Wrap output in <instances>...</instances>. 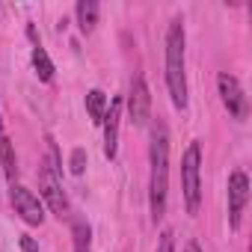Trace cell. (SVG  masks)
Listing matches in <instances>:
<instances>
[{"mask_svg":"<svg viewBox=\"0 0 252 252\" xmlns=\"http://www.w3.org/2000/svg\"><path fill=\"white\" fill-rule=\"evenodd\" d=\"M199 166H202V149L199 143H190V149L184 152L181 160V181H184V199H187V211L196 214L199 202H202V187H199Z\"/></svg>","mask_w":252,"mask_h":252,"instance_id":"cell-3","label":"cell"},{"mask_svg":"<svg viewBox=\"0 0 252 252\" xmlns=\"http://www.w3.org/2000/svg\"><path fill=\"white\" fill-rule=\"evenodd\" d=\"M246 199H249V181L243 172H231L228 178V222L231 228L240 225V214L246 208Z\"/></svg>","mask_w":252,"mask_h":252,"instance_id":"cell-8","label":"cell"},{"mask_svg":"<svg viewBox=\"0 0 252 252\" xmlns=\"http://www.w3.org/2000/svg\"><path fill=\"white\" fill-rule=\"evenodd\" d=\"M33 65H36V74H39V80H51L54 77V65H51V60H48V54H45V48L39 45V48H33Z\"/></svg>","mask_w":252,"mask_h":252,"instance_id":"cell-13","label":"cell"},{"mask_svg":"<svg viewBox=\"0 0 252 252\" xmlns=\"http://www.w3.org/2000/svg\"><path fill=\"white\" fill-rule=\"evenodd\" d=\"M89 243H92V231L83 220L74 222V252H89Z\"/></svg>","mask_w":252,"mask_h":252,"instance_id":"cell-14","label":"cell"},{"mask_svg":"<svg viewBox=\"0 0 252 252\" xmlns=\"http://www.w3.org/2000/svg\"><path fill=\"white\" fill-rule=\"evenodd\" d=\"M184 252H202V249H199V243H190V246H187Z\"/></svg>","mask_w":252,"mask_h":252,"instance_id":"cell-18","label":"cell"},{"mask_svg":"<svg viewBox=\"0 0 252 252\" xmlns=\"http://www.w3.org/2000/svg\"><path fill=\"white\" fill-rule=\"evenodd\" d=\"M166 86L178 110L187 107V74H184V24L175 18L166 33Z\"/></svg>","mask_w":252,"mask_h":252,"instance_id":"cell-2","label":"cell"},{"mask_svg":"<svg viewBox=\"0 0 252 252\" xmlns=\"http://www.w3.org/2000/svg\"><path fill=\"white\" fill-rule=\"evenodd\" d=\"M83 169H86V152L83 149H74L71 152V172L74 175H83Z\"/></svg>","mask_w":252,"mask_h":252,"instance_id":"cell-15","label":"cell"},{"mask_svg":"<svg viewBox=\"0 0 252 252\" xmlns=\"http://www.w3.org/2000/svg\"><path fill=\"white\" fill-rule=\"evenodd\" d=\"M152 220L160 222L166 214V193H169V131L158 122L152 134Z\"/></svg>","mask_w":252,"mask_h":252,"instance_id":"cell-1","label":"cell"},{"mask_svg":"<svg viewBox=\"0 0 252 252\" xmlns=\"http://www.w3.org/2000/svg\"><path fill=\"white\" fill-rule=\"evenodd\" d=\"M220 95H222L225 110H228L234 119H246V113H249L246 95H243V89H240L237 77H231L228 71H222V74H220Z\"/></svg>","mask_w":252,"mask_h":252,"instance_id":"cell-6","label":"cell"},{"mask_svg":"<svg viewBox=\"0 0 252 252\" xmlns=\"http://www.w3.org/2000/svg\"><path fill=\"white\" fill-rule=\"evenodd\" d=\"M86 110H89L92 122H95V125H101V122H104V113H107V95H104L101 89L86 92Z\"/></svg>","mask_w":252,"mask_h":252,"instance_id":"cell-11","label":"cell"},{"mask_svg":"<svg viewBox=\"0 0 252 252\" xmlns=\"http://www.w3.org/2000/svg\"><path fill=\"white\" fill-rule=\"evenodd\" d=\"M77 24L83 33H92L98 24V3L95 0H80L77 3Z\"/></svg>","mask_w":252,"mask_h":252,"instance_id":"cell-10","label":"cell"},{"mask_svg":"<svg viewBox=\"0 0 252 252\" xmlns=\"http://www.w3.org/2000/svg\"><path fill=\"white\" fill-rule=\"evenodd\" d=\"M158 252H172V231H163V234H160Z\"/></svg>","mask_w":252,"mask_h":252,"instance_id":"cell-16","label":"cell"},{"mask_svg":"<svg viewBox=\"0 0 252 252\" xmlns=\"http://www.w3.org/2000/svg\"><path fill=\"white\" fill-rule=\"evenodd\" d=\"M12 205H15V211L21 214L24 222H30V225H42V220H45V208H42L39 196H33L27 187L12 184Z\"/></svg>","mask_w":252,"mask_h":252,"instance_id":"cell-7","label":"cell"},{"mask_svg":"<svg viewBox=\"0 0 252 252\" xmlns=\"http://www.w3.org/2000/svg\"><path fill=\"white\" fill-rule=\"evenodd\" d=\"M149 107H152V95H149V86H146V77L143 74H134L131 80V95H128V110H131V122L137 128L149 122Z\"/></svg>","mask_w":252,"mask_h":252,"instance_id":"cell-5","label":"cell"},{"mask_svg":"<svg viewBox=\"0 0 252 252\" xmlns=\"http://www.w3.org/2000/svg\"><path fill=\"white\" fill-rule=\"evenodd\" d=\"M119 119H122V98L110 101V113H104V155L113 160L119 149Z\"/></svg>","mask_w":252,"mask_h":252,"instance_id":"cell-9","label":"cell"},{"mask_svg":"<svg viewBox=\"0 0 252 252\" xmlns=\"http://www.w3.org/2000/svg\"><path fill=\"white\" fill-rule=\"evenodd\" d=\"M39 187H42V196L48 199L51 211H54L57 217H65V214H68V202H65V193H63V187H60V181H57V172L51 169L48 160L39 166Z\"/></svg>","mask_w":252,"mask_h":252,"instance_id":"cell-4","label":"cell"},{"mask_svg":"<svg viewBox=\"0 0 252 252\" xmlns=\"http://www.w3.org/2000/svg\"><path fill=\"white\" fill-rule=\"evenodd\" d=\"M21 249H24V252H36V249H39V243H36L33 237H27V234H24V237H21Z\"/></svg>","mask_w":252,"mask_h":252,"instance_id":"cell-17","label":"cell"},{"mask_svg":"<svg viewBox=\"0 0 252 252\" xmlns=\"http://www.w3.org/2000/svg\"><path fill=\"white\" fill-rule=\"evenodd\" d=\"M0 163H3V172L15 181V152H12V143H9V137L3 134V137H0Z\"/></svg>","mask_w":252,"mask_h":252,"instance_id":"cell-12","label":"cell"}]
</instances>
